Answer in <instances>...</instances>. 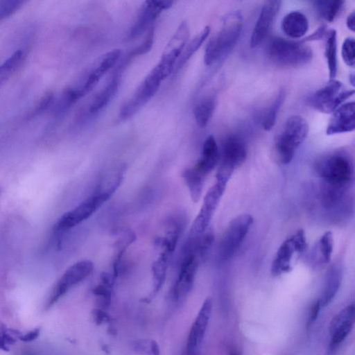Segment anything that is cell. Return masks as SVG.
I'll return each instance as SVG.
<instances>
[{"instance_id":"6da1fadb","label":"cell","mask_w":355,"mask_h":355,"mask_svg":"<svg viewBox=\"0 0 355 355\" xmlns=\"http://www.w3.org/2000/svg\"><path fill=\"white\" fill-rule=\"evenodd\" d=\"M315 168L324 187L347 191L353 180L352 159L344 150L323 155L316 162Z\"/></svg>"},{"instance_id":"7a4b0ae2","label":"cell","mask_w":355,"mask_h":355,"mask_svg":"<svg viewBox=\"0 0 355 355\" xmlns=\"http://www.w3.org/2000/svg\"><path fill=\"white\" fill-rule=\"evenodd\" d=\"M243 17L238 11L228 13L223 19L220 29L209 40L205 51L204 62L207 66L225 56L240 37Z\"/></svg>"},{"instance_id":"3957f363","label":"cell","mask_w":355,"mask_h":355,"mask_svg":"<svg viewBox=\"0 0 355 355\" xmlns=\"http://www.w3.org/2000/svg\"><path fill=\"white\" fill-rule=\"evenodd\" d=\"M266 54L275 64L287 67L304 65L312 60L311 49L302 42L280 37L272 38L268 43Z\"/></svg>"},{"instance_id":"277c9868","label":"cell","mask_w":355,"mask_h":355,"mask_svg":"<svg viewBox=\"0 0 355 355\" xmlns=\"http://www.w3.org/2000/svg\"><path fill=\"white\" fill-rule=\"evenodd\" d=\"M308 133L309 125L303 117L294 115L287 119L275 143V153L281 164H288L292 161Z\"/></svg>"},{"instance_id":"5b68a950","label":"cell","mask_w":355,"mask_h":355,"mask_svg":"<svg viewBox=\"0 0 355 355\" xmlns=\"http://www.w3.org/2000/svg\"><path fill=\"white\" fill-rule=\"evenodd\" d=\"M248 153L244 139L238 135L227 136L219 149V168L216 180L228 182L234 171L245 161Z\"/></svg>"},{"instance_id":"8992f818","label":"cell","mask_w":355,"mask_h":355,"mask_svg":"<svg viewBox=\"0 0 355 355\" xmlns=\"http://www.w3.org/2000/svg\"><path fill=\"white\" fill-rule=\"evenodd\" d=\"M112 193L98 189L93 194L71 210L64 214L55 224L54 230L58 233L69 230L89 218Z\"/></svg>"},{"instance_id":"52a82bcc","label":"cell","mask_w":355,"mask_h":355,"mask_svg":"<svg viewBox=\"0 0 355 355\" xmlns=\"http://www.w3.org/2000/svg\"><path fill=\"white\" fill-rule=\"evenodd\" d=\"M343 83L336 79L329 80L315 91L308 99L309 104L315 110L333 113L339 106L354 94V89H344Z\"/></svg>"},{"instance_id":"ba28073f","label":"cell","mask_w":355,"mask_h":355,"mask_svg":"<svg viewBox=\"0 0 355 355\" xmlns=\"http://www.w3.org/2000/svg\"><path fill=\"white\" fill-rule=\"evenodd\" d=\"M253 223V218L243 214L233 218L227 225L218 245V255L220 260L230 259L237 251Z\"/></svg>"},{"instance_id":"9c48e42d","label":"cell","mask_w":355,"mask_h":355,"mask_svg":"<svg viewBox=\"0 0 355 355\" xmlns=\"http://www.w3.org/2000/svg\"><path fill=\"white\" fill-rule=\"evenodd\" d=\"M164 79L155 66L136 89L130 98L121 107L119 117L125 120L136 114L158 90Z\"/></svg>"},{"instance_id":"30bf717a","label":"cell","mask_w":355,"mask_h":355,"mask_svg":"<svg viewBox=\"0 0 355 355\" xmlns=\"http://www.w3.org/2000/svg\"><path fill=\"white\" fill-rule=\"evenodd\" d=\"M227 184L223 181L216 180V182L207 191L201 208L191 225L189 239H198L208 229Z\"/></svg>"},{"instance_id":"8fae6325","label":"cell","mask_w":355,"mask_h":355,"mask_svg":"<svg viewBox=\"0 0 355 355\" xmlns=\"http://www.w3.org/2000/svg\"><path fill=\"white\" fill-rule=\"evenodd\" d=\"M93 269L94 264L89 260L78 261L68 268L54 286L48 299L46 307L53 306L72 287L87 278Z\"/></svg>"},{"instance_id":"7c38bea8","label":"cell","mask_w":355,"mask_h":355,"mask_svg":"<svg viewBox=\"0 0 355 355\" xmlns=\"http://www.w3.org/2000/svg\"><path fill=\"white\" fill-rule=\"evenodd\" d=\"M306 248V241L303 230H299L287 238L279 247L271 265V273L279 275L292 269V259L295 253H301Z\"/></svg>"},{"instance_id":"4fadbf2b","label":"cell","mask_w":355,"mask_h":355,"mask_svg":"<svg viewBox=\"0 0 355 355\" xmlns=\"http://www.w3.org/2000/svg\"><path fill=\"white\" fill-rule=\"evenodd\" d=\"M189 36L187 24L182 22L165 47L159 62L156 65L164 78L173 71L175 64L187 43Z\"/></svg>"},{"instance_id":"5bb4252c","label":"cell","mask_w":355,"mask_h":355,"mask_svg":"<svg viewBox=\"0 0 355 355\" xmlns=\"http://www.w3.org/2000/svg\"><path fill=\"white\" fill-rule=\"evenodd\" d=\"M199 258L196 252L184 250L178 278L173 287L176 298L185 296L191 291L197 272Z\"/></svg>"},{"instance_id":"9a60e30c","label":"cell","mask_w":355,"mask_h":355,"mask_svg":"<svg viewBox=\"0 0 355 355\" xmlns=\"http://www.w3.org/2000/svg\"><path fill=\"white\" fill-rule=\"evenodd\" d=\"M171 1H146L142 5L137 18L128 33V38L134 39L140 36L148 29L163 10L169 8L172 4Z\"/></svg>"},{"instance_id":"2e32d148","label":"cell","mask_w":355,"mask_h":355,"mask_svg":"<svg viewBox=\"0 0 355 355\" xmlns=\"http://www.w3.org/2000/svg\"><path fill=\"white\" fill-rule=\"evenodd\" d=\"M281 3L280 1L277 0L263 3L250 37V44L252 48L257 47L265 40Z\"/></svg>"},{"instance_id":"e0dca14e","label":"cell","mask_w":355,"mask_h":355,"mask_svg":"<svg viewBox=\"0 0 355 355\" xmlns=\"http://www.w3.org/2000/svg\"><path fill=\"white\" fill-rule=\"evenodd\" d=\"M355 128V103L347 102L339 106L332 114L326 133L333 135L349 132Z\"/></svg>"},{"instance_id":"ac0fdd59","label":"cell","mask_w":355,"mask_h":355,"mask_svg":"<svg viewBox=\"0 0 355 355\" xmlns=\"http://www.w3.org/2000/svg\"><path fill=\"white\" fill-rule=\"evenodd\" d=\"M355 307L349 304L341 309L331 320L329 324V334L331 345L341 343L351 332L354 324Z\"/></svg>"},{"instance_id":"d6986e66","label":"cell","mask_w":355,"mask_h":355,"mask_svg":"<svg viewBox=\"0 0 355 355\" xmlns=\"http://www.w3.org/2000/svg\"><path fill=\"white\" fill-rule=\"evenodd\" d=\"M211 300L207 298L190 329L187 345L189 352H194L202 343L211 317Z\"/></svg>"},{"instance_id":"ffe728a7","label":"cell","mask_w":355,"mask_h":355,"mask_svg":"<svg viewBox=\"0 0 355 355\" xmlns=\"http://www.w3.org/2000/svg\"><path fill=\"white\" fill-rule=\"evenodd\" d=\"M219 162V148L213 135L205 140L200 158L193 167L201 175L206 177Z\"/></svg>"},{"instance_id":"44dd1931","label":"cell","mask_w":355,"mask_h":355,"mask_svg":"<svg viewBox=\"0 0 355 355\" xmlns=\"http://www.w3.org/2000/svg\"><path fill=\"white\" fill-rule=\"evenodd\" d=\"M282 31L289 37L299 39L305 35L309 29V21L302 12L293 10L287 13L282 20Z\"/></svg>"},{"instance_id":"7402d4cb","label":"cell","mask_w":355,"mask_h":355,"mask_svg":"<svg viewBox=\"0 0 355 355\" xmlns=\"http://www.w3.org/2000/svg\"><path fill=\"white\" fill-rule=\"evenodd\" d=\"M119 85V76H113L93 98L89 109L90 113L95 114L103 109L116 93Z\"/></svg>"},{"instance_id":"603a6c76","label":"cell","mask_w":355,"mask_h":355,"mask_svg":"<svg viewBox=\"0 0 355 355\" xmlns=\"http://www.w3.org/2000/svg\"><path fill=\"white\" fill-rule=\"evenodd\" d=\"M324 57L329 71V80L335 79L338 69L337 33L331 29L325 35Z\"/></svg>"},{"instance_id":"cb8c5ba5","label":"cell","mask_w":355,"mask_h":355,"mask_svg":"<svg viewBox=\"0 0 355 355\" xmlns=\"http://www.w3.org/2000/svg\"><path fill=\"white\" fill-rule=\"evenodd\" d=\"M342 281V273L338 268L333 267L327 275L324 289L319 299L322 307L327 306L336 295Z\"/></svg>"},{"instance_id":"d4e9b609","label":"cell","mask_w":355,"mask_h":355,"mask_svg":"<svg viewBox=\"0 0 355 355\" xmlns=\"http://www.w3.org/2000/svg\"><path fill=\"white\" fill-rule=\"evenodd\" d=\"M209 33V26H205L190 42L187 44L175 64L174 71L180 69L193 56L207 38Z\"/></svg>"},{"instance_id":"484cf974","label":"cell","mask_w":355,"mask_h":355,"mask_svg":"<svg viewBox=\"0 0 355 355\" xmlns=\"http://www.w3.org/2000/svg\"><path fill=\"white\" fill-rule=\"evenodd\" d=\"M182 178L188 187L192 201L198 202L202 196L205 177L196 171L193 168H190L183 171Z\"/></svg>"},{"instance_id":"4316f807","label":"cell","mask_w":355,"mask_h":355,"mask_svg":"<svg viewBox=\"0 0 355 355\" xmlns=\"http://www.w3.org/2000/svg\"><path fill=\"white\" fill-rule=\"evenodd\" d=\"M345 4L341 0H320L314 1V6L320 17L332 22L339 15Z\"/></svg>"},{"instance_id":"83f0119b","label":"cell","mask_w":355,"mask_h":355,"mask_svg":"<svg viewBox=\"0 0 355 355\" xmlns=\"http://www.w3.org/2000/svg\"><path fill=\"white\" fill-rule=\"evenodd\" d=\"M121 54L120 49H114L104 53L94 62L89 71L100 80L117 62Z\"/></svg>"},{"instance_id":"f1b7e54d","label":"cell","mask_w":355,"mask_h":355,"mask_svg":"<svg viewBox=\"0 0 355 355\" xmlns=\"http://www.w3.org/2000/svg\"><path fill=\"white\" fill-rule=\"evenodd\" d=\"M216 107V100L213 96L201 100L194 107L193 114L198 125L205 128L211 118Z\"/></svg>"},{"instance_id":"f546056e","label":"cell","mask_w":355,"mask_h":355,"mask_svg":"<svg viewBox=\"0 0 355 355\" xmlns=\"http://www.w3.org/2000/svg\"><path fill=\"white\" fill-rule=\"evenodd\" d=\"M333 248V235L331 232H327L320 237L316 243L314 251L315 259H317L320 264H327L330 261Z\"/></svg>"},{"instance_id":"4dcf8cb0","label":"cell","mask_w":355,"mask_h":355,"mask_svg":"<svg viewBox=\"0 0 355 355\" xmlns=\"http://www.w3.org/2000/svg\"><path fill=\"white\" fill-rule=\"evenodd\" d=\"M171 254L169 252L163 250L160 256L153 263L152 270L155 292L159 291L164 282Z\"/></svg>"},{"instance_id":"1f68e13d","label":"cell","mask_w":355,"mask_h":355,"mask_svg":"<svg viewBox=\"0 0 355 355\" xmlns=\"http://www.w3.org/2000/svg\"><path fill=\"white\" fill-rule=\"evenodd\" d=\"M284 98L285 92L281 90L268 108L263 117L262 127L263 130L269 131L274 127L278 112L284 103Z\"/></svg>"},{"instance_id":"d6a6232c","label":"cell","mask_w":355,"mask_h":355,"mask_svg":"<svg viewBox=\"0 0 355 355\" xmlns=\"http://www.w3.org/2000/svg\"><path fill=\"white\" fill-rule=\"evenodd\" d=\"M24 58L22 50L16 51L0 65V84L5 81L20 65Z\"/></svg>"},{"instance_id":"836d02e7","label":"cell","mask_w":355,"mask_h":355,"mask_svg":"<svg viewBox=\"0 0 355 355\" xmlns=\"http://www.w3.org/2000/svg\"><path fill=\"white\" fill-rule=\"evenodd\" d=\"M21 332L17 329L8 328L7 326L0 320V349L7 351L9 346L16 343Z\"/></svg>"},{"instance_id":"e575fe53","label":"cell","mask_w":355,"mask_h":355,"mask_svg":"<svg viewBox=\"0 0 355 355\" xmlns=\"http://www.w3.org/2000/svg\"><path fill=\"white\" fill-rule=\"evenodd\" d=\"M355 42L354 37H348L344 40L341 48V55L345 63L350 67L355 64Z\"/></svg>"},{"instance_id":"d590c367","label":"cell","mask_w":355,"mask_h":355,"mask_svg":"<svg viewBox=\"0 0 355 355\" xmlns=\"http://www.w3.org/2000/svg\"><path fill=\"white\" fill-rule=\"evenodd\" d=\"M25 1L21 0H6L0 1V21L17 11Z\"/></svg>"},{"instance_id":"8d00e7d4","label":"cell","mask_w":355,"mask_h":355,"mask_svg":"<svg viewBox=\"0 0 355 355\" xmlns=\"http://www.w3.org/2000/svg\"><path fill=\"white\" fill-rule=\"evenodd\" d=\"M110 286L108 284L101 282L94 289V293L97 297L99 305L103 307H107L111 298Z\"/></svg>"},{"instance_id":"74e56055","label":"cell","mask_w":355,"mask_h":355,"mask_svg":"<svg viewBox=\"0 0 355 355\" xmlns=\"http://www.w3.org/2000/svg\"><path fill=\"white\" fill-rule=\"evenodd\" d=\"M152 26L148 32V34L144 40V41L136 47L134 50H132L130 53L131 55L136 56L144 54L150 50L153 43V37H154V29Z\"/></svg>"},{"instance_id":"f35d334b","label":"cell","mask_w":355,"mask_h":355,"mask_svg":"<svg viewBox=\"0 0 355 355\" xmlns=\"http://www.w3.org/2000/svg\"><path fill=\"white\" fill-rule=\"evenodd\" d=\"M53 102V94L51 92L46 94L40 100V103L36 106L35 110L33 112V116L37 115L46 110H47L49 106Z\"/></svg>"},{"instance_id":"ab89813d","label":"cell","mask_w":355,"mask_h":355,"mask_svg":"<svg viewBox=\"0 0 355 355\" xmlns=\"http://www.w3.org/2000/svg\"><path fill=\"white\" fill-rule=\"evenodd\" d=\"M327 28L325 25H321L315 32H313L311 35H309L306 38H304L301 42H307L312 40H320L322 37H324L327 34Z\"/></svg>"},{"instance_id":"60d3db41","label":"cell","mask_w":355,"mask_h":355,"mask_svg":"<svg viewBox=\"0 0 355 355\" xmlns=\"http://www.w3.org/2000/svg\"><path fill=\"white\" fill-rule=\"evenodd\" d=\"M321 308H322V306L320 305L319 300L315 301L311 305V309L309 311V320H308L309 324H311L315 320Z\"/></svg>"},{"instance_id":"b9f144b4","label":"cell","mask_w":355,"mask_h":355,"mask_svg":"<svg viewBox=\"0 0 355 355\" xmlns=\"http://www.w3.org/2000/svg\"><path fill=\"white\" fill-rule=\"evenodd\" d=\"M40 328H35L26 333L21 332L19 340H22L24 342L32 341L38 337L40 334Z\"/></svg>"},{"instance_id":"7bdbcfd3","label":"cell","mask_w":355,"mask_h":355,"mask_svg":"<svg viewBox=\"0 0 355 355\" xmlns=\"http://www.w3.org/2000/svg\"><path fill=\"white\" fill-rule=\"evenodd\" d=\"M93 315L95 318V321L98 324L102 323L103 321H105L108 318L107 313L101 309H95L94 311Z\"/></svg>"},{"instance_id":"ee69618b","label":"cell","mask_w":355,"mask_h":355,"mask_svg":"<svg viewBox=\"0 0 355 355\" xmlns=\"http://www.w3.org/2000/svg\"><path fill=\"white\" fill-rule=\"evenodd\" d=\"M346 24L347 28L352 32L355 31V12L352 11L347 17Z\"/></svg>"},{"instance_id":"f6af8a7d","label":"cell","mask_w":355,"mask_h":355,"mask_svg":"<svg viewBox=\"0 0 355 355\" xmlns=\"http://www.w3.org/2000/svg\"><path fill=\"white\" fill-rule=\"evenodd\" d=\"M349 82L351 83L352 86H354V73H352L349 76Z\"/></svg>"},{"instance_id":"bcb514c9","label":"cell","mask_w":355,"mask_h":355,"mask_svg":"<svg viewBox=\"0 0 355 355\" xmlns=\"http://www.w3.org/2000/svg\"><path fill=\"white\" fill-rule=\"evenodd\" d=\"M230 355H239L236 352H232Z\"/></svg>"}]
</instances>
